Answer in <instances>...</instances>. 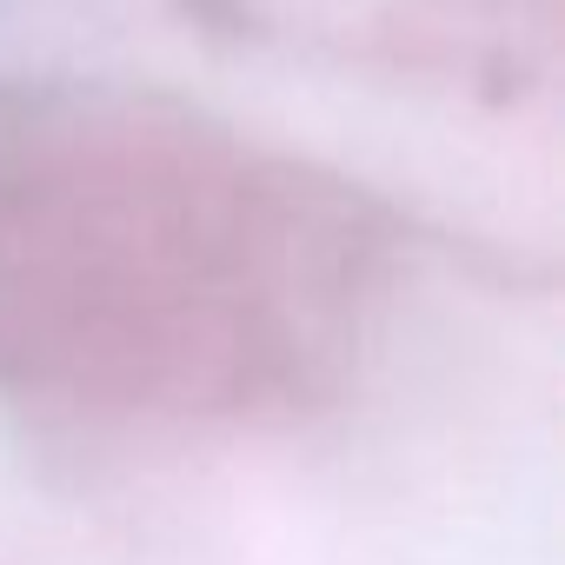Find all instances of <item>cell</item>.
I'll list each match as a JSON object with an SVG mask.
<instances>
[{
  "instance_id": "cell-1",
  "label": "cell",
  "mask_w": 565,
  "mask_h": 565,
  "mask_svg": "<svg viewBox=\"0 0 565 565\" xmlns=\"http://www.w3.org/2000/svg\"><path fill=\"white\" fill-rule=\"evenodd\" d=\"M406 226L360 180L167 94H0V399L74 433L213 439L340 406Z\"/></svg>"
}]
</instances>
